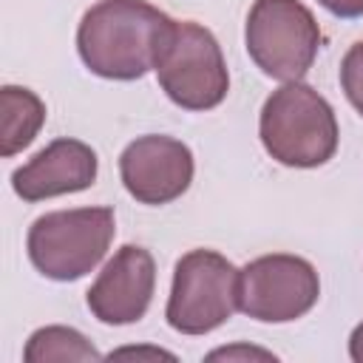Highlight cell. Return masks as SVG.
Returning <instances> with one entry per match:
<instances>
[{
  "mask_svg": "<svg viewBox=\"0 0 363 363\" xmlns=\"http://www.w3.org/2000/svg\"><path fill=\"white\" fill-rule=\"evenodd\" d=\"M173 23L145 0H99L79 20L77 51L102 79H139L156 68Z\"/></svg>",
  "mask_w": 363,
  "mask_h": 363,
  "instance_id": "1",
  "label": "cell"
},
{
  "mask_svg": "<svg viewBox=\"0 0 363 363\" xmlns=\"http://www.w3.org/2000/svg\"><path fill=\"white\" fill-rule=\"evenodd\" d=\"M258 136L264 150L286 167H320L337 150L332 105L306 82H284L261 108Z\"/></svg>",
  "mask_w": 363,
  "mask_h": 363,
  "instance_id": "2",
  "label": "cell"
},
{
  "mask_svg": "<svg viewBox=\"0 0 363 363\" xmlns=\"http://www.w3.org/2000/svg\"><path fill=\"white\" fill-rule=\"evenodd\" d=\"M113 233L116 218L111 207L54 210L34 218L26 250L40 275L51 281H77L105 258Z\"/></svg>",
  "mask_w": 363,
  "mask_h": 363,
  "instance_id": "3",
  "label": "cell"
},
{
  "mask_svg": "<svg viewBox=\"0 0 363 363\" xmlns=\"http://www.w3.org/2000/svg\"><path fill=\"white\" fill-rule=\"evenodd\" d=\"M244 43L250 60L278 82H301L320 48V26L301 0H255Z\"/></svg>",
  "mask_w": 363,
  "mask_h": 363,
  "instance_id": "4",
  "label": "cell"
},
{
  "mask_svg": "<svg viewBox=\"0 0 363 363\" xmlns=\"http://www.w3.org/2000/svg\"><path fill=\"white\" fill-rule=\"evenodd\" d=\"M153 71L167 99L184 111H210L221 105L230 91L218 40L193 20L173 23Z\"/></svg>",
  "mask_w": 363,
  "mask_h": 363,
  "instance_id": "5",
  "label": "cell"
},
{
  "mask_svg": "<svg viewBox=\"0 0 363 363\" xmlns=\"http://www.w3.org/2000/svg\"><path fill=\"white\" fill-rule=\"evenodd\" d=\"M238 309V269L216 250H190L173 267L167 326L182 335H207Z\"/></svg>",
  "mask_w": 363,
  "mask_h": 363,
  "instance_id": "6",
  "label": "cell"
},
{
  "mask_svg": "<svg viewBox=\"0 0 363 363\" xmlns=\"http://www.w3.org/2000/svg\"><path fill=\"white\" fill-rule=\"evenodd\" d=\"M320 295L318 269L289 252H272L238 269V309L261 323L303 318Z\"/></svg>",
  "mask_w": 363,
  "mask_h": 363,
  "instance_id": "7",
  "label": "cell"
},
{
  "mask_svg": "<svg viewBox=\"0 0 363 363\" xmlns=\"http://www.w3.org/2000/svg\"><path fill=\"white\" fill-rule=\"evenodd\" d=\"M193 153L184 142L162 133L133 139L119 156V176L125 190L139 204H170L193 182Z\"/></svg>",
  "mask_w": 363,
  "mask_h": 363,
  "instance_id": "8",
  "label": "cell"
},
{
  "mask_svg": "<svg viewBox=\"0 0 363 363\" xmlns=\"http://www.w3.org/2000/svg\"><path fill=\"white\" fill-rule=\"evenodd\" d=\"M156 289L153 255L139 244H125L102 267L85 301L91 315L108 326H128L145 318Z\"/></svg>",
  "mask_w": 363,
  "mask_h": 363,
  "instance_id": "9",
  "label": "cell"
},
{
  "mask_svg": "<svg viewBox=\"0 0 363 363\" xmlns=\"http://www.w3.org/2000/svg\"><path fill=\"white\" fill-rule=\"evenodd\" d=\"M96 170L99 159L94 147L79 139L62 136L48 142L26 164H20L11 173V187L23 201L34 204L54 196L88 190L96 182Z\"/></svg>",
  "mask_w": 363,
  "mask_h": 363,
  "instance_id": "10",
  "label": "cell"
},
{
  "mask_svg": "<svg viewBox=\"0 0 363 363\" xmlns=\"http://www.w3.org/2000/svg\"><path fill=\"white\" fill-rule=\"evenodd\" d=\"M0 111H3V133H0V156H14L34 142L45 122V105L31 88L3 85L0 88Z\"/></svg>",
  "mask_w": 363,
  "mask_h": 363,
  "instance_id": "11",
  "label": "cell"
},
{
  "mask_svg": "<svg viewBox=\"0 0 363 363\" xmlns=\"http://www.w3.org/2000/svg\"><path fill=\"white\" fill-rule=\"evenodd\" d=\"M102 354L94 349V343L71 329V326H43L37 332H31L26 349H23V360L26 363H82V360H99Z\"/></svg>",
  "mask_w": 363,
  "mask_h": 363,
  "instance_id": "12",
  "label": "cell"
},
{
  "mask_svg": "<svg viewBox=\"0 0 363 363\" xmlns=\"http://www.w3.org/2000/svg\"><path fill=\"white\" fill-rule=\"evenodd\" d=\"M340 88L352 108L363 116V40L354 43L340 60Z\"/></svg>",
  "mask_w": 363,
  "mask_h": 363,
  "instance_id": "13",
  "label": "cell"
},
{
  "mask_svg": "<svg viewBox=\"0 0 363 363\" xmlns=\"http://www.w3.org/2000/svg\"><path fill=\"white\" fill-rule=\"evenodd\" d=\"M326 11H332L335 17H343V20H354V17H363V0H318Z\"/></svg>",
  "mask_w": 363,
  "mask_h": 363,
  "instance_id": "14",
  "label": "cell"
},
{
  "mask_svg": "<svg viewBox=\"0 0 363 363\" xmlns=\"http://www.w3.org/2000/svg\"><path fill=\"white\" fill-rule=\"evenodd\" d=\"M218 357H275L272 352H264V349H252V346H233V349H216L210 352V360H218Z\"/></svg>",
  "mask_w": 363,
  "mask_h": 363,
  "instance_id": "15",
  "label": "cell"
},
{
  "mask_svg": "<svg viewBox=\"0 0 363 363\" xmlns=\"http://www.w3.org/2000/svg\"><path fill=\"white\" fill-rule=\"evenodd\" d=\"M349 357L354 360V363H363V320L352 329V335H349Z\"/></svg>",
  "mask_w": 363,
  "mask_h": 363,
  "instance_id": "16",
  "label": "cell"
},
{
  "mask_svg": "<svg viewBox=\"0 0 363 363\" xmlns=\"http://www.w3.org/2000/svg\"><path fill=\"white\" fill-rule=\"evenodd\" d=\"M116 354H159V357H173V354H167L162 349H150V352H145V349H119Z\"/></svg>",
  "mask_w": 363,
  "mask_h": 363,
  "instance_id": "17",
  "label": "cell"
}]
</instances>
